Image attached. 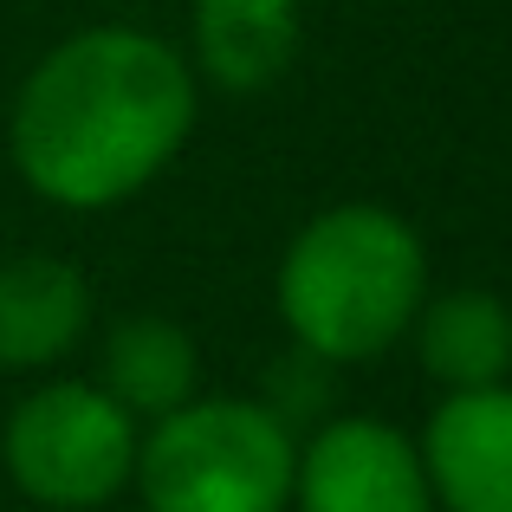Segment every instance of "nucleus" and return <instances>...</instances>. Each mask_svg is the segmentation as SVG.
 <instances>
[{
	"mask_svg": "<svg viewBox=\"0 0 512 512\" xmlns=\"http://www.w3.org/2000/svg\"><path fill=\"white\" fill-rule=\"evenodd\" d=\"M195 130V72L143 26H85L26 72L13 98V169L39 201L104 214L143 195Z\"/></svg>",
	"mask_w": 512,
	"mask_h": 512,
	"instance_id": "1",
	"label": "nucleus"
},
{
	"mask_svg": "<svg viewBox=\"0 0 512 512\" xmlns=\"http://www.w3.org/2000/svg\"><path fill=\"white\" fill-rule=\"evenodd\" d=\"M273 299L292 344L331 363H376L409 338L428 299V247L402 214L338 201L292 234Z\"/></svg>",
	"mask_w": 512,
	"mask_h": 512,
	"instance_id": "2",
	"label": "nucleus"
},
{
	"mask_svg": "<svg viewBox=\"0 0 512 512\" xmlns=\"http://www.w3.org/2000/svg\"><path fill=\"white\" fill-rule=\"evenodd\" d=\"M299 435L260 396H188L143 422L137 493L150 512H286Z\"/></svg>",
	"mask_w": 512,
	"mask_h": 512,
	"instance_id": "3",
	"label": "nucleus"
},
{
	"mask_svg": "<svg viewBox=\"0 0 512 512\" xmlns=\"http://www.w3.org/2000/svg\"><path fill=\"white\" fill-rule=\"evenodd\" d=\"M143 422L117 409L98 383H39L13 402L0 454L13 487L46 512H91L111 506L137 474Z\"/></svg>",
	"mask_w": 512,
	"mask_h": 512,
	"instance_id": "4",
	"label": "nucleus"
},
{
	"mask_svg": "<svg viewBox=\"0 0 512 512\" xmlns=\"http://www.w3.org/2000/svg\"><path fill=\"white\" fill-rule=\"evenodd\" d=\"M299 512H435L422 448L376 415H325L292 474Z\"/></svg>",
	"mask_w": 512,
	"mask_h": 512,
	"instance_id": "5",
	"label": "nucleus"
},
{
	"mask_svg": "<svg viewBox=\"0 0 512 512\" xmlns=\"http://www.w3.org/2000/svg\"><path fill=\"white\" fill-rule=\"evenodd\" d=\"M415 448L441 512H512V383L448 389Z\"/></svg>",
	"mask_w": 512,
	"mask_h": 512,
	"instance_id": "6",
	"label": "nucleus"
},
{
	"mask_svg": "<svg viewBox=\"0 0 512 512\" xmlns=\"http://www.w3.org/2000/svg\"><path fill=\"white\" fill-rule=\"evenodd\" d=\"M91 331V279L59 253L0 260V370H52Z\"/></svg>",
	"mask_w": 512,
	"mask_h": 512,
	"instance_id": "7",
	"label": "nucleus"
},
{
	"mask_svg": "<svg viewBox=\"0 0 512 512\" xmlns=\"http://www.w3.org/2000/svg\"><path fill=\"white\" fill-rule=\"evenodd\" d=\"M415 357L441 389H487L512 383V312L487 286L428 292L409 325Z\"/></svg>",
	"mask_w": 512,
	"mask_h": 512,
	"instance_id": "8",
	"label": "nucleus"
},
{
	"mask_svg": "<svg viewBox=\"0 0 512 512\" xmlns=\"http://www.w3.org/2000/svg\"><path fill=\"white\" fill-rule=\"evenodd\" d=\"M195 59L234 98L279 85L299 52V0H195Z\"/></svg>",
	"mask_w": 512,
	"mask_h": 512,
	"instance_id": "9",
	"label": "nucleus"
},
{
	"mask_svg": "<svg viewBox=\"0 0 512 512\" xmlns=\"http://www.w3.org/2000/svg\"><path fill=\"white\" fill-rule=\"evenodd\" d=\"M195 376H201V357H195V338H188L175 318H124L111 325L104 338V376L98 389L130 409L137 422H156V415L182 409L195 396Z\"/></svg>",
	"mask_w": 512,
	"mask_h": 512,
	"instance_id": "10",
	"label": "nucleus"
},
{
	"mask_svg": "<svg viewBox=\"0 0 512 512\" xmlns=\"http://www.w3.org/2000/svg\"><path fill=\"white\" fill-rule=\"evenodd\" d=\"M331 376H338V363H331V357L292 344V350H279V357H273L260 402L292 428V435H312V428L331 415Z\"/></svg>",
	"mask_w": 512,
	"mask_h": 512,
	"instance_id": "11",
	"label": "nucleus"
}]
</instances>
